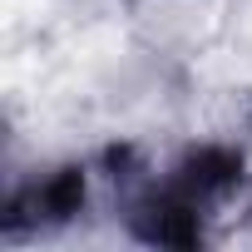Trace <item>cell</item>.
Masks as SVG:
<instances>
[{"mask_svg": "<svg viewBox=\"0 0 252 252\" xmlns=\"http://www.w3.org/2000/svg\"><path fill=\"white\" fill-rule=\"evenodd\" d=\"M247 158L232 144H188L163 168L124 173V222L139 242L154 247H198L208 222L242 193Z\"/></svg>", "mask_w": 252, "mask_h": 252, "instance_id": "6da1fadb", "label": "cell"}, {"mask_svg": "<svg viewBox=\"0 0 252 252\" xmlns=\"http://www.w3.org/2000/svg\"><path fill=\"white\" fill-rule=\"evenodd\" d=\"M89 193H94V168L89 163H55L45 168L35 183L15 188L10 203H5V237H20V232H55L64 222H74L84 208H89Z\"/></svg>", "mask_w": 252, "mask_h": 252, "instance_id": "7a4b0ae2", "label": "cell"}]
</instances>
